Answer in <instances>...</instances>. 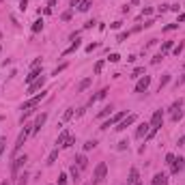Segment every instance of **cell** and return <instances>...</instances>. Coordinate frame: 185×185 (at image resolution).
<instances>
[{"instance_id":"obj_50","label":"cell","mask_w":185,"mask_h":185,"mask_svg":"<svg viewBox=\"0 0 185 185\" xmlns=\"http://www.w3.org/2000/svg\"><path fill=\"white\" fill-rule=\"evenodd\" d=\"M0 52H2V45H0Z\"/></svg>"},{"instance_id":"obj_47","label":"cell","mask_w":185,"mask_h":185,"mask_svg":"<svg viewBox=\"0 0 185 185\" xmlns=\"http://www.w3.org/2000/svg\"><path fill=\"white\" fill-rule=\"evenodd\" d=\"M92 49H97V43H88L86 45V52H92Z\"/></svg>"},{"instance_id":"obj_41","label":"cell","mask_w":185,"mask_h":185,"mask_svg":"<svg viewBox=\"0 0 185 185\" xmlns=\"http://www.w3.org/2000/svg\"><path fill=\"white\" fill-rule=\"evenodd\" d=\"M65 69H67V65H60L58 69H54V73H52V75H58V73H60V71H65Z\"/></svg>"},{"instance_id":"obj_18","label":"cell","mask_w":185,"mask_h":185,"mask_svg":"<svg viewBox=\"0 0 185 185\" xmlns=\"http://www.w3.org/2000/svg\"><path fill=\"white\" fill-rule=\"evenodd\" d=\"M92 6V0H82L80 4H78V11H82V13H86L88 9Z\"/></svg>"},{"instance_id":"obj_33","label":"cell","mask_w":185,"mask_h":185,"mask_svg":"<svg viewBox=\"0 0 185 185\" xmlns=\"http://www.w3.org/2000/svg\"><path fill=\"white\" fill-rule=\"evenodd\" d=\"M71 15H73V11H65V13L60 15V19H65V22H69V19H71Z\"/></svg>"},{"instance_id":"obj_16","label":"cell","mask_w":185,"mask_h":185,"mask_svg":"<svg viewBox=\"0 0 185 185\" xmlns=\"http://www.w3.org/2000/svg\"><path fill=\"white\" fill-rule=\"evenodd\" d=\"M91 84H92V78H86V80H82V82L78 84V88H75V92H84L86 88H88V86H91Z\"/></svg>"},{"instance_id":"obj_4","label":"cell","mask_w":185,"mask_h":185,"mask_svg":"<svg viewBox=\"0 0 185 185\" xmlns=\"http://www.w3.org/2000/svg\"><path fill=\"white\" fill-rule=\"evenodd\" d=\"M26 155H22V157H15L13 159V164H11V177H17V172H19V168H24V164H26Z\"/></svg>"},{"instance_id":"obj_24","label":"cell","mask_w":185,"mask_h":185,"mask_svg":"<svg viewBox=\"0 0 185 185\" xmlns=\"http://www.w3.org/2000/svg\"><path fill=\"white\" fill-rule=\"evenodd\" d=\"M172 47H174V43H172V41H164V45H161V54L166 56V54H168Z\"/></svg>"},{"instance_id":"obj_44","label":"cell","mask_w":185,"mask_h":185,"mask_svg":"<svg viewBox=\"0 0 185 185\" xmlns=\"http://www.w3.org/2000/svg\"><path fill=\"white\" fill-rule=\"evenodd\" d=\"M26 6H28V2H26V0H22V2H19V11H26Z\"/></svg>"},{"instance_id":"obj_8","label":"cell","mask_w":185,"mask_h":185,"mask_svg":"<svg viewBox=\"0 0 185 185\" xmlns=\"http://www.w3.org/2000/svg\"><path fill=\"white\" fill-rule=\"evenodd\" d=\"M181 170H185V157H174V161H172V174H179Z\"/></svg>"},{"instance_id":"obj_7","label":"cell","mask_w":185,"mask_h":185,"mask_svg":"<svg viewBox=\"0 0 185 185\" xmlns=\"http://www.w3.org/2000/svg\"><path fill=\"white\" fill-rule=\"evenodd\" d=\"M148 86H151V75H142V78L138 80V84H136V88H134V91L142 92V91H146Z\"/></svg>"},{"instance_id":"obj_27","label":"cell","mask_w":185,"mask_h":185,"mask_svg":"<svg viewBox=\"0 0 185 185\" xmlns=\"http://www.w3.org/2000/svg\"><path fill=\"white\" fill-rule=\"evenodd\" d=\"M183 47H185V41H181L179 45H174V47H172V54H174V56H179V54L183 52Z\"/></svg>"},{"instance_id":"obj_29","label":"cell","mask_w":185,"mask_h":185,"mask_svg":"<svg viewBox=\"0 0 185 185\" xmlns=\"http://www.w3.org/2000/svg\"><path fill=\"white\" fill-rule=\"evenodd\" d=\"M97 146V140H88V142H84V151H91Z\"/></svg>"},{"instance_id":"obj_46","label":"cell","mask_w":185,"mask_h":185,"mask_svg":"<svg viewBox=\"0 0 185 185\" xmlns=\"http://www.w3.org/2000/svg\"><path fill=\"white\" fill-rule=\"evenodd\" d=\"M127 37H129V32H121V35H118V41H125Z\"/></svg>"},{"instance_id":"obj_19","label":"cell","mask_w":185,"mask_h":185,"mask_svg":"<svg viewBox=\"0 0 185 185\" xmlns=\"http://www.w3.org/2000/svg\"><path fill=\"white\" fill-rule=\"evenodd\" d=\"M78 47H80V39L75 37V39H73V43H71V45H69L67 49H65V56H67V54H71V52H75Z\"/></svg>"},{"instance_id":"obj_40","label":"cell","mask_w":185,"mask_h":185,"mask_svg":"<svg viewBox=\"0 0 185 185\" xmlns=\"http://www.w3.org/2000/svg\"><path fill=\"white\" fill-rule=\"evenodd\" d=\"M151 13H153L151 6H144V9H142V17H144V15H151Z\"/></svg>"},{"instance_id":"obj_25","label":"cell","mask_w":185,"mask_h":185,"mask_svg":"<svg viewBox=\"0 0 185 185\" xmlns=\"http://www.w3.org/2000/svg\"><path fill=\"white\" fill-rule=\"evenodd\" d=\"M170 82V73H166V75H161V80H159V92H161V88L166 86Z\"/></svg>"},{"instance_id":"obj_15","label":"cell","mask_w":185,"mask_h":185,"mask_svg":"<svg viewBox=\"0 0 185 185\" xmlns=\"http://www.w3.org/2000/svg\"><path fill=\"white\" fill-rule=\"evenodd\" d=\"M26 138H28V134H26V131H22V134L17 136V142H15V146H13V151H15V153H17V151H19L22 146H24V142H26Z\"/></svg>"},{"instance_id":"obj_22","label":"cell","mask_w":185,"mask_h":185,"mask_svg":"<svg viewBox=\"0 0 185 185\" xmlns=\"http://www.w3.org/2000/svg\"><path fill=\"white\" fill-rule=\"evenodd\" d=\"M75 161H78V166H80V168H86V166H88L86 155H78V157H75Z\"/></svg>"},{"instance_id":"obj_28","label":"cell","mask_w":185,"mask_h":185,"mask_svg":"<svg viewBox=\"0 0 185 185\" xmlns=\"http://www.w3.org/2000/svg\"><path fill=\"white\" fill-rule=\"evenodd\" d=\"M69 172H71V177H73V181H78V179H80V170H78L75 166H71V168H69Z\"/></svg>"},{"instance_id":"obj_49","label":"cell","mask_w":185,"mask_h":185,"mask_svg":"<svg viewBox=\"0 0 185 185\" xmlns=\"http://www.w3.org/2000/svg\"><path fill=\"white\" fill-rule=\"evenodd\" d=\"M177 144H179V146H185V136H183V138H179V142H177Z\"/></svg>"},{"instance_id":"obj_6","label":"cell","mask_w":185,"mask_h":185,"mask_svg":"<svg viewBox=\"0 0 185 185\" xmlns=\"http://www.w3.org/2000/svg\"><path fill=\"white\" fill-rule=\"evenodd\" d=\"M45 121H47V114H45V112H43V114H39V116H37V121H35V123H32V136H37V134H39V131H41V127H43V125H45Z\"/></svg>"},{"instance_id":"obj_12","label":"cell","mask_w":185,"mask_h":185,"mask_svg":"<svg viewBox=\"0 0 185 185\" xmlns=\"http://www.w3.org/2000/svg\"><path fill=\"white\" fill-rule=\"evenodd\" d=\"M148 129H151V125H148V123H142V125H138V129H136V138H146Z\"/></svg>"},{"instance_id":"obj_21","label":"cell","mask_w":185,"mask_h":185,"mask_svg":"<svg viewBox=\"0 0 185 185\" xmlns=\"http://www.w3.org/2000/svg\"><path fill=\"white\" fill-rule=\"evenodd\" d=\"M110 114H112V105H105V108L97 114V118H105V116H110Z\"/></svg>"},{"instance_id":"obj_13","label":"cell","mask_w":185,"mask_h":185,"mask_svg":"<svg viewBox=\"0 0 185 185\" xmlns=\"http://www.w3.org/2000/svg\"><path fill=\"white\" fill-rule=\"evenodd\" d=\"M153 185H168V174L157 172V174L153 177Z\"/></svg>"},{"instance_id":"obj_32","label":"cell","mask_w":185,"mask_h":185,"mask_svg":"<svg viewBox=\"0 0 185 185\" xmlns=\"http://www.w3.org/2000/svg\"><path fill=\"white\" fill-rule=\"evenodd\" d=\"M71 116H73V108H67V110H65V114H62V121H69Z\"/></svg>"},{"instance_id":"obj_43","label":"cell","mask_w":185,"mask_h":185,"mask_svg":"<svg viewBox=\"0 0 185 185\" xmlns=\"http://www.w3.org/2000/svg\"><path fill=\"white\" fill-rule=\"evenodd\" d=\"M183 84H185V73L179 78V80H177V88H179V86H183Z\"/></svg>"},{"instance_id":"obj_45","label":"cell","mask_w":185,"mask_h":185,"mask_svg":"<svg viewBox=\"0 0 185 185\" xmlns=\"http://www.w3.org/2000/svg\"><path fill=\"white\" fill-rule=\"evenodd\" d=\"M168 9H170V4H161V6H159V13H166Z\"/></svg>"},{"instance_id":"obj_2","label":"cell","mask_w":185,"mask_h":185,"mask_svg":"<svg viewBox=\"0 0 185 185\" xmlns=\"http://www.w3.org/2000/svg\"><path fill=\"white\" fill-rule=\"evenodd\" d=\"M45 97H47V91L37 92L35 97H30L28 101H24V103H22V110H30V108H37V105H39V101H41V99H45Z\"/></svg>"},{"instance_id":"obj_26","label":"cell","mask_w":185,"mask_h":185,"mask_svg":"<svg viewBox=\"0 0 185 185\" xmlns=\"http://www.w3.org/2000/svg\"><path fill=\"white\" fill-rule=\"evenodd\" d=\"M164 58H166V56H164V54L159 52V54H155V56H153V60H151V65H159V62H161Z\"/></svg>"},{"instance_id":"obj_38","label":"cell","mask_w":185,"mask_h":185,"mask_svg":"<svg viewBox=\"0 0 185 185\" xmlns=\"http://www.w3.org/2000/svg\"><path fill=\"white\" fill-rule=\"evenodd\" d=\"M172 161H174V155H172V153H168V155H166V164H168V166H172Z\"/></svg>"},{"instance_id":"obj_36","label":"cell","mask_w":185,"mask_h":185,"mask_svg":"<svg viewBox=\"0 0 185 185\" xmlns=\"http://www.w3.org/2000/svg\"><path fill=\"white\" fill-rule=\"evenodd\" d=\"M58 185H67V174H65V172L58 177Z\"/></svg>"},{"instance_id":"obj_3","label":"cell","mask_w":185,"mask_h":185,"mask_svg":"<svg viewBox=\"0 0 185 185\" xmlns=\"http://www.w3.org/2000/svg\"><path fill=\"white\" fill-rule=\"evenodd\" d=\"M125 116H127V112H125V110H123V112H116V114H112V116H110V118H108V121H105L99 129H108V127H112V125H118Z\"/></svg>"},{"instance_id":"obj_34","label":"cell","mask_w":185,"mask_h":185,"mask_svg":"<svg viewBox=\"0 0 185 185\" xmlns=\"http://www.w3.org/2000/svg\"><path fill=\"white\" fill-rule=\"evenodd\" d=\"M108 60H110V62H118V60H121V56H118V54H110V56H108Z\"/></svg>"},{"instance_id":"obj_35","label":"cell","mask_w":185,"mask_h":185,"mask_svg":"<svg viewBox=\"0 0 185 185\" xmlns=\"http://www.w3.org/2000/svg\"><path fill=\"white\" fill-rule=\"evenodd\" d=\"M101 69H103V60H99V62L95 65V69H92V71H95V73H101Z\"/></svg>"},{"instance_id":"obj_11","label":"cell","mask_w":185,"mask_h":185,"mask_svg":"<svg viewBox=\"0 0 185 185\" xmlns=\"http://www.w3.org/2000/svg\"><path fill=\"white\" fill-rule=\"evenodd\" d=\"M69 138H71V131H69V129H62L60 136H58V140H56V144H60V146L65 148V144H67V140H69Z\"/></svg>"},{"instance_id":"obj_39","label":"cell","mask_w":185,"mask_h":185,"mask_svg":"<svg viewBox=\"0 0 185 185\" xmlns=\"http://www.w3.org/2000/svg\"><path fill=\"white\" fill-rule=\"evenodd\" d=\"M26 179H28L26 174H22V177H17V185H26Z\"/></svg>"},{"instance_id":"obj_30","label":"cell","mask_w":185,"mask_h":185,"mask_svg":"<svg viewBox=\"0 0 185 185\" xmlns=\"http://www.w3.org/2000/svg\"><path fill=\"white\" fill-rule=\"evenodd\" d=\"M142 73H144V67H138V69H134V73H131L129 78H134V80H136V78H140Z\"/></svg>"},{"instance_id":"obj_1","label":"cell","mask_w":185,"mask_h":185,"mask_svg":"<svg viewBox=\"0 0 185 185\" xmlns=\"http://www.w3.org/2000/svg\"><path fill=\"white\" fill-rule=\"evenodd\" d=\"M105 172H108V164H105V161L97 164V168H95V172H92V183L99 185L103 179H105Z\"/></svg>"},{"instance_id":"obj_42","label":"cell","mask_w":185,"mask_h":185,"mask_svg":"<svg viewBox=\"0 0 185 185\" xmlns=\"http://www.w3.org/2000/svg\"><path fill=\"white\" fill-rule=\"evenodd\" d=\"M4 146H6V140L2 138L0 140V157H2V153H4Z\"/></svg>"},{"instance_id":"obj_37","label":"cell","mask_w":185,"mask_h":185,"mask_svg":"<svg viewBox=\"0 0 185 185\" xmlns=\"http://www.w3.org/2000/svg\"><path fill=\"white\" fill-rule=\"evenodd\" d=\"M116 148H118V151H125V148H127V140H121V142H118V146H116Z\"/></svg>"},{"instance_id":"obj_31","label":"cell","mask_w":185,"mask_h":185,"mask_svg":"<svg viewBox=\"0 0 185 185\" xmlns=\"http://www.w3.org/2000/svg\"><path fill=\"white\" fill-rule=\"evenodd\" d=\"M179 28V24L174 22V24H168V26H164V32H172V30H177Z\"/></svg>"},{"instance_id":"obj_17","label":"cell","mask_w":185,"mask_h":185,"mask_svg":"<svg viewBox=\"0 0 185 185\" xmlns=\"http://www.w3.org/2000/svg\"><path fill=\"white\" fill-rule=\"evenodd\" d=\"M105 95H108V88H101V91L97 92V95H92V97H91V101H88V105H91V103H95V101H99V99H103Z\"/></svg>"},{"instance_id":"obj_14","label":"cell","mask_w":185,"mask_h":185,"mask_svg":"<svg viewBox=\"0 0 185 185\" xmlns=\"http://www.w3.org/2000/svg\"><path fill=\"white\" fill-rule=\"evenodd\" d=\"M37 78H41V69H39V67H37V69H32V71H30V75H26V80H24V82H26V84H32Z\"/></svg>"},{"instance_id":"obj_20","label":"cell","mask_w":185,"mask_h":185,"mask_svg":"<svg viewBox=\"0 0 185 185\" xmlns=\"http://www.w3.org/2000/svg\"><path fill=\"white\" fill-rule=\"evenodd\" d=\"M30 30H32L35 35H37V32H41V30H43V19H37V22H32V28H30Z\"/></svg>"},{"instance_id":"obj_10","label":"cell","mask_w":185,"mask_h":185,"mask_svg":"<svg viewBox=\"0 0 185 185\" xmlns=\"http://www.w3.org/2000/svg\"><path fill=\"white\" fill-rule=\"evenodd\" d=\"M127 185H140V172H138V168H131V170H129Z\"/></svg>"},{"instance_id":"obj_23","label":"cell","mask_w":185,"mask_h":185,"mask_svg":"<svg viewBox=\"0 0 185 185\" xmlns=\"http://www.w3.org/2000/svg\"><path fill=\"white\" fill-rule=\"evenodd\" d=\"M56 157H58V148H54V151L47 155V161H45V164H47V166H52V164L56 161Z\"/></svg>"},{"instance_id":"obj_5","label":"cell","mask_w":185,"mask_h":185,"mask_svg":"<svg viewBox=\"0 0 185 185\" xmlns=\"http://www.w3.org/2000/svg\"><path fill=\"white\" fill-rule=\"evenodd\" d=\"M136 118H138L136 114H129V116H125V118H123V121H121V123H118L114 129H116V131H125L129 125H134V123H136Z\"/></svg>"},{"instance_id":"obj_48","label":"cell","mask_w":185,"mask_h":185,"mask_svg":"<svg viewBox=\"0 0 185 185\" xmlns=\"http://www.w3.org/2000/svg\"><path fill=\"white\" fill-rule=\"evenodd\" d=\"M80 2H82V0H71V9H75V6H78Z\"/></svg>"},{"instance_id":"obj_9","label":"cell","mask_w":185,"mask_h":185,"mask_svg":"<svg viewBox=\"0 0 185 185\" xmlns=\"http://www.w3.org/2000/svg\"><path fill=\"white\" fill-rule=\"evenodd\" d=\"M43 84H45V75H41V78H37L32 84H28V92H37L39 88H43Z\"/></svg>"}]
</instances>
